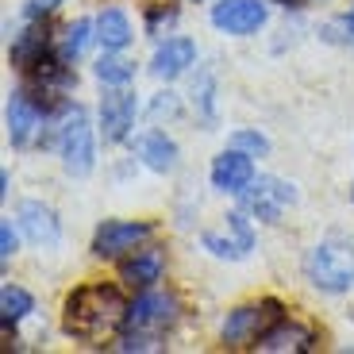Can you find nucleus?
<instances>
[{"label": "nucleus", "instance_id": "f257e3e1", "mask_svg": "<svg viewBox=\"0 0 354 354\" xmlns=\"http://www.w3.org/2000/svg\"><path fill=\"white\" fill-rule=\"evenodd\" d=\"M127 304L131 301H124L120 285H108V281L77 285L62 304V328L77 343H100V339L124 331Z\"/></svg>", "mask_w": 354, "mask_h": 354}, {"label": "nucleus", "instance_id": "f03ea898", "mask_svg": "<svg viewBox=\"0 0 354 354\" xmlns=\"http://www.w3.org/2000/svg\"><path fill=\"white\" fill-rule=\"evenodd\" d=\"M304 277L312 289L328 292V297H343L354 289V239L343 231H331L316 247L304 254Z\"/></svg>", "mask_w": 354, "mask_h": 354}, {"label": "nucleus", "instance_id": "7ed1b4c3", "mask_svg": "<svg viewBox=\"0 0 354 354\" xmlns=\"http://www.w3.org/2000/svg\"><path fill=\"white\" fill-rule=\"evenodd\" d=\"M58 154L70 177H88L97 169V131L81 104H62L58 112Z\"/></svg>", "mask_w": 354, "mask_h": 354}, {"label": "nucleus", "instance_id": "20e7f679", "mask_svg": "<svg viewBox=\"0 0 354 354\" xmlns=\"http://www.w3.org/2000/svg\"><path fill=\"white\" fill-rule=\"evenodd\" d=\"M177 319H181V301H177L174 289H142L131 304H127V331H139V335H151V339H162L177 328Z\"/></svg>", "mask_w": 354, "mask_h": 354}, {"label": "nucleus", "instance_id": "39448f33", "mask_svg": "<svg viewBox=\"0 0 354 354\" xmlns=\"http://www.w3.org/2000/svg\"><path fill=\"white\" fill-rule=\"evenodd\" d=\"M281 316H285L281 301H270V297H266V301H254V304H239V308H231L227 316H223L220 343L227 346V351H247V346H254Z\"/></svg>", "mask_w": 354, "mask_h": 354}, {"label": "nucleus", "instance_id": "423d86ee", "mask_svg": "<svg viewBox=\"0 0 354 354\" xmlns=\"http://www.w3.org/2000/svg\"><path fill=\"white\" fill-rule=\"evenodd\" d=\"M254 243H258V231H254V223H250L247 208L227 212L216 227L201 231V247L212 258H220V262H243V258L254 250Z\"/></svg>", "mask_w": 354, "mask_h": 354}, {"label": "nucleus", "instance_id": "0eeeda50", "mask_svg": "<svg viewBox=\"0 0 354 354\" xmlns=\"http://www.w3.org/2000/svg\"><path fill=\"white\" fill-rule=\"evenodd\" d=\"M50 104L39 100L35 88H16L8 97V108H4V124H8V142L16 151H27L31 142L43 139V124Z\"/></svg>", "mask_w": 354, "mask_h": 354}, {"label": "nucleus", "instance_id": "6e6552de", "mask_svg": "<svg viewBox=\"0 0 354 354\" xmlns=\"http://www.w3.org/2000/svg\"><path fill=\"white\" fill-rule=\"evenodd\" d=\"M151 239H154L151 220H104L93 235V254L104 258V262H124L127 254H135Z\"/></svg>", "mask_w": 354, "mask_h": 354}, {"label": "nucleus", "instance_id": "1a4fd4ad", "mask_svg": "<svg viewBox=\"0 0 354 354\" xmlns=\"http://www.w3.org/2000/svg\"><path fill=\"white\" fill-rule=\"evenodd\" d=\"M239 201L258 223H281L285 208L297 204V185H292V181H281V177H254V181L239 193Z\"/></svg>", "mask_w": 354, "mask_h": 354}, {"label": "nucleus", "instance_id": "9d476101", "mask_svg": "<svg viewBox=\"0 0 354 354\" xmlns=\"http://www.w3.org/2000/svg\"><path fill=\"white\" fill-rule=\"evenodd\" d=\"M135 115H139V97H135V88L124 85V88H108L104 97H100V135H104L108 147H120V142L131 139L135 131Z\"/></svg>", "mask_w": 354, "mask_h": 354}, {"label": "nucleus", "instance_id": "9b49d317", "mask_svg": "<svg viewBox=\"0 0 354 354\" xmlns=\"http://www.w3.org/2000/svg\"><path fill=\"white\" fill-rule=\"evenodd\" d=\"M208 19H212V27L223 31V35L247 39V35H258L266 27L270 4H266V0H216Z\"/></svg>", "mask_w": 354, "mask_h": 354}, {"label": "nucleus", "instance_id": "f8f14e48", "mask_svg": "<svg viewBox=\"0 0 354 354\" xmlns=\"http://www.w3.org/2000/svg\"><path fill=\"white\" fill-rule=\"evenodd\" d=\"M208 181H212L216 193L239 196L243 189L254 181V162H250V154L227 147V151H220V154L212 158V166H208Z\"/></svg>", "mask_w": 354, "mask_h": 354}, {"label": "nucleus", "instance_id": "ddd939ff", "mask_svg": "<svg viewBox=\"0 0 354 354\" xmlns=\"http://www.w3.org/2000/svg\"><path fill=\"white\" fill-rule=\"evenodd\" d=\"M162 277H166V250L151 247V243L139 247L135 254H127L124 262H120V281H124L127 289H135V292L158 285Z\"/></svg>", "mask_w": 354, "mask_h": 354}, {"label": "nucleus", "instance_id": "4468645a", "mask_svg": "<svg viewBox=\"0 0 354 354\" xmlns=\"http://www.w3.org/2000/svg\"><path fill=\"white\" fill-rule=\"evenodd\" d=\"M254 351H266V354H304V351H316V331H312L308 324H301V319L281 316L274 328L254 343Z\"/></svg>", "mask_w": 354, "mask_h": 354}, {"label": "nucleus", "instance_id": "2eb2a0df", "mask_svg": "<svg viewBox=\"0 0 354 354\" xmlns=\"http://www.w3.org/2000/svg\"><path fill=\"white\" fill-rule=\"evenodd\" d=\"M201 50L189 35H174L166 43H158V50L151 54V73L158 81H177L181 73H189V66H196Z\"/></svg>", "mask_w": 354, "mask_h": 354}, {"label": "nucleus", "instance_id": "dca6fc26", "mask_svg": "<svg viewBox=\"0 0 354 354\" xmlns=\"http://www.w3.org/2000/svg\"><path fill=\"white\" fill-rule=\"evenodd\" d=\"M16 220L24 227V235L35 247H54V243L62 239V223H58V212H54L50 204L43 201H24L16 208Z\"/></svg>", "mask_w": 354, "mask_h": 354}, {"label": "nucleus", "instance_id": "f3484780", "mask_svg": "<svg viewBox=\"0 0 354 354\" xmlns=\"http://www.w3.org/2000/svg\"><path fill=\"white\" fill-rule=\"evenodd\" d=\"M50 50L54 46H50V35H46V24L43 19H27V27L12 39V46H8V62L27 73V70H35Z\"/></svg>", "mask_w": 354, "mask_h": 354}, {"label": "nucleus", "instance_id": "a211bd4d", "mask_svg": "<svg viewBox=\"0 0 354 354\" xmlns=\"http://www.w3.org/2000/svg\"><path fill=\"white\" fill-rule=\"evenodd\" d=\"M131 151H135V158H139L147 169H154V174H174V169H177V158H181L177 142L169 139L166 131H158V127H154V131L135 135Z\"/></svg>", "mask_w": 354, "mask_h": 354}, {"label": "nucleus", "instance_id": "6ab92c4d", "mask_svg": "<svg viewBox=\"0 0 354 354\" xmlns=\"http://www.w3.org/2000/svg\"><path fill=\"white\" fill-rule=\"evenodd\" d=\"M97 43L104 46L108 54H120L135 43V27H131V16L124 8H100L97 12Z\"/></svg>", "mask_w": 354, "mask_h": 354}, {"label": "nucleus", "instance_id": "aec40b11", "mask_svg": "<svg viewBox=\"0 0 354 354\" xmlns=\"http://www.w3.org/2000/svg\"><path fill=\"white\" fill-rule=\"evenodd\" d=\"M88 43H97V24H93V19H70V24L62 27L58 43H54V50H58L66 62L73 66L81 54L88 50Z\"/></svg>", "mask_w": 354, "mask_h": 354}, {"label": "nucleus", "instance_id": "412c9836", "mask_svg": "<svg viewBox=\"0 0 354 354\" xmlns=\"http://www.w3.org/2000/svg\"><path fill=\"white\" fill-rule=\"evenodd\" d=\"M35 312V297L24 289V285H4L0 289V319H4V331H12V328H19L27 316Z\"/></svg>", "mask_w": 354, "mask_h": 354}, {"label": "nucleus", "instance_id": "4be33fe9", "mask_svg": "<svg viewBox=\"0 0 354 354\" xmlns=\"http://www.w3.org/2000/svg\"><path fill=\"white\" fill-rule=\"evenodd\" d=\"M97 81L104 88H124V85H131L135 81V62H127V58H115V54H108L104 50V58L97 62Z\"/></svg>", "mask_w": 354, "mask_h": 354}, {"label": "nucleus", "instance_id": "5701e85b", "mask_svg": "<svg viewBox=\"0 0 354 354\" xmlns=\"http://www.w3.org/2000/svg\"><path fill=\"white\" fill-rule=\"evenodd\" d=\"M193 104L204 124H216V77L212 73H201L193 81Z\"/></svg>", "mask_w": 354, "mask_h": 354}, {"label": "nucleus", "instance_id": "b1692460", "mask_svg": "<svg viewBox=\"0 0 354 354\" xmlns=\"http://www.w3.org/2000/svg\"><path fill=\"white\" fill-rule=\"evenodd\" d=\"M177 19H181V8H177V4H151V8H147V31H151V35H174V27H177Z\"/></svg>", "mask_w": 354, "mask_h": 354}, {"label": "nucleus", "instance_id": "393cba45", "mask_svg": "<svg viewBox=\"0 0 354 354\" xmlns=\"http://www.w3.org/2000/svg\"><path fill=\"white\" fill-rule=\"evenodd\" d=\"M231 147L243 154H250V158H266L270 154V139H266L262 131H254V127H239V131H231Z\"/></svg>", "mask_w": 354, "mask_h": 354}, {"label": "nucleus", "instance_id": "a878e982", "mask_svg": "<svg viewBox=\"0 0 354 354\" xmlns=\"http://www.w3.org/2000/svg\"><path fill=\"white\" fill-rule=\"evenodd\" d=\"M147 112H151L154 124H158L162 115H166V120H177V115H181V97H177L174 88H162V93H154V100H151Z\"/></svg>", "mask_w": 354, "mask_h": 354}, {"label": "nucleus", "instance_id": "bb28decb", "mask_svg": "<svg viewBox=\"0 0 354 354\" xmlns=\"http://www.w3.org/2000/svg\"><path fill=\"white\" fill-rule=\"evenodd\" d=\"M62 8V0H27L24 4V19H46Z\"/></svg>", "mask_w": 354, "mask_h": 354}, {"label": "nucleus", "instance_id": "cd10ccee", "mask_svg": "<svg viewBox=\"0 0 354 354\" xmlns=\"http://www.w3.org/2000/svg\"><path fill=\"white\" fill-rule=\"evenodd\" d=\"M16 247H19V239H16V231H12V220H4L0 223V258L8 262V258L16 254Z\"/></svg>", "mask_w": 354, "mask_h": 354}, {"label": "nucleus", "instance_id": "c85d7f7f", "mask_svg": "<svg viewBox=\"0 0 354 354\" xmlns=\"http://www.w3.org/2000/svg\"><path fill=\"white\" fill-rule=\"evenodd\" d=\"M343 24H346V31H351V35H354V0H351V12H346V16H343Z\"/></svg>", "mask_w": 354, "mask_h": 354}, {"label": "nucleus", "instance_id": "c756f323", "mask_svg": "<svg viewBox=\"0 0 354 354\" xmlns=\"http://www.w3.org/2000/svg\"><path fill=\"white\" fill-rule=\"evenodd\" d=\"M277 4H285V8H304L308 0H277Z\"/></svg>", "mask_w": 354, "mask_h": 354}, {"label": "nucleus", "instance_id": "7c9ffc66", "mask_svg": "<svg viewBox=\"0 0 354 354\" xmlns=\"http://www.w3.org/2000/svg\"><path fill=\"white\" fill-rule=\"evenodd\" d=\"M351 201H354V189H351Z\"/></svg>", "mask_w": 354, "mask_h": 354}]
</instances>
